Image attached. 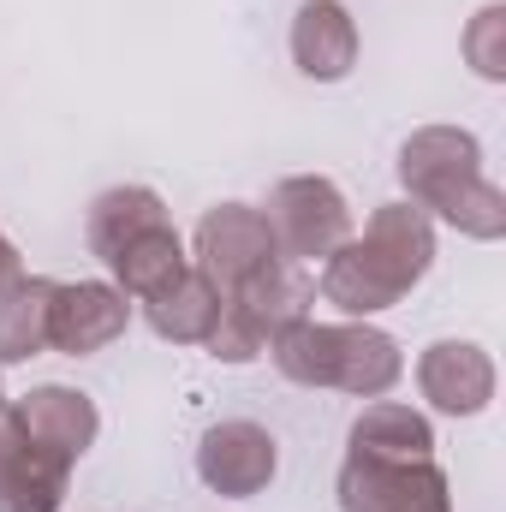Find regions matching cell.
I'll use <instances>...</instances> for the list:
<instances>
[{"label": "cell", "instance_id": "6da1fadb", "mask_svg": "<svg viewBox=\"0 0 506 512\" xmlns=\"http://www.w3.org/2000/svg\"><path fill=\"white\" fill-rule=\"evenodd\" d=\"M429 268H435V221L411 203H381L364 221V233H352L322 262V298L340 316L370 322L376 310L411 298Z\"/></svg>", "mask_w": 506, "mask_h": 512}, {"label": "cell", "instance_id": "7a4b0ae2", "mask_svg": "<svg viewBox=\"0 0 506 512\" xmlns=\"http://www.w3.org/2000/svg\"><path fill=\"white\" fill-rule=\"evenodd\" d=\"M399 185L411 209L459 227L465 239H506V191L483 173V143L465 126H423L399 143Z\"/></svg>", "mask_w": 506, "mask_h": 512}, {"label": "cell", "instance_id": "3957f363", "mask_svg": "<svg viewBox=\"0 0 506 512\" xmlns=\"http://www.w3.org/2000/svg\"><path fill=\"white\" fill-rule=\"evenodd\" d=\"M268 358L292 387H334V393H352V399H381L405 376L399 340L376 322H352V316L346 322L304 316L268 346Z\"/></svg>", "mask_w": 506, "mask_h": 512}, {"label": "cell", "instance_id": "277c9868", "mask_svg": "<svg viewBox=\"0 0 506 512\" xmlns=\"http://www.w3.org/2000/svg\"><path fill=\"white\" fill-rule=\"evenodd\" d=\"M310 304H316V286L304 280V268L280 262L274 274H262V280L221 298V322L203 346H209L215 364H256L292 322L310 316Z\"/></svg>", "mask_w": 506, "mask_h": 512}, {"label": "cell", "instance_id": "5b68a950", "mask_svg": "<svg viewBox=\"0 0 506 512\" xmlns=\"http://www.w3.org/2000/svg\"><path fill=\"white\" fill-rule=\"evenodd\" d=\"M262 221H268L280 256L298 262V268H304V262H328V256L352 239V203H346V191H340L334 179H322V173H292V179H280V185L268 191V203H262Z\"/></svg>", "mask_w": 506, "mask_h": 512}, {"label": "cell", "instance_id": "8992f818", "mask_svg": "<svg viewBox=\"0 0 506 512\" xmlns=\"http://www.w3.org/2000/svg\"><path fill=\"white\" fill-rule=\"evenodd\" d=\"M286 256L274 245V233H268V221H262V209L251 203H215L203 221H197V256H191V268L227 298V292H239V286H251L262 274H274Z\"/></svg>", "mask_w": 506, "mask_h": 512}, {"label": "cell", "instance_id": "52a82bcc", "mask_svg": "<svg viewBox=\"0 0 506 512\" xmlns=\"http://www.w3.org/2000/svg\"><path fill=\"white\" fill-rule=\"evenodd\" d=\"M340 512H453L447 471L435 459H358L340 465Z\"/></svg>", "mask_w": 506, "mask_h": 512}, {"label": "cell", "instance_id": "ba28073f", "mask_svg": "<svg viewBox=\"0 0 506 512\" xmlns=\"http://www.w3.org/2000/svg\"><path fill=\"white\" fill-rule=\"evenodd\" d=\"M280 471V447L274 435L251 423V417H227V423H209L203 441H197V477L209 495H227V501H251L274 483Z\"/></svg>", "mask_w": 506, "mask_h": 512}, {"label": "cell", "instance_id": "9c48e42d", "mask_svg": "<svg viewBox=\"0 0 506 512\" xmlns=\"http://www.w3.org/2000/svg\"><path fill=\"white\" fill-rule=\"evenodd\" d=\"M12 417H18L24 441H30L36 453L60 459L66 471H72V465L96 447V435H102L96 399L78 393V387H60V382H42V387H30L24 399H12Z\"/></svg>", "mask_w": 506, "mask_h": 512}, {"label": "cell", "instance_id": "30bf717a", "mask_svg": "<svg viewBox=\"0 0 506 512\" xmlns=\"http://www.w3.org/2000/svg\"><path fill=\"white\" fill-rule=\"evenodd\" d=\"M131 322V298L114 280H72L54 292V328H48V352L66 358H96L108 352Z\"/></svg>", "mask_w": 506, "mask_h": 512}, {"label": "cell", "instance_id": "8fae6325", "mask_svg": "<svg viewBox=\"0 0 506 512\" xmlns=\"http://www.w3.org/2000/svg\"><path fill=\"white\" fill-rule=\"evenodd\" d=\"M417 387L447 417H477L495 399V358L471 340H435L417 358Z\"/></svg>", "mask_w": 506, "mask_h": 512}, {"label": "cell", "instance_id": "7c38bea8", "mask_svg": "<svg viewBox=\"0 0 506 512\" xmlns=\"http://www.w3.org/2000/svg\"><path fill=\"white\" fill-rule=\"evenodd\" d=\"M286 42H292V66L310 84H340L358 66V18L340 0H298Z\"/></svg>", "mask_w": 506, "mask_h": 512}, {"label": "cell", "instance_id": "4fadbf2b", "mask_svg": "<svg viewBox=\"0 0 506 512\" xmlns=\"http://www.w3.org/2000/svg\"><path fill=\"white\" fill-rule=\"evenodd\" d=\"M346 447L358 459H435V429H429L423 411H411L399 399H370L352 417Z\"/></svg>", "mask_w": 506, "mask_h": 512}, {"label": "cell", "instance_id": "5bb4252c", "mask_svg": "<svg viewBox=\"0 0 506 512\" xmlns=\"http://www.w3.org/2000/svg\"><path fill=\"white\" fill-rule=\"evenodd\" d=\"M54 292H60V280H42V274H18L0 292V364H30L48 352Z\"/></svg>", "mask_w": 506, "mask_h": 512}, {"label": "cell", "instance_id": "9a60e30c", "mask_svg": "<svg viewBox=\"0 0 506 512\" xmlns=\"http://www.w3.org/2000/svg\"><path fill=\"white\" fill-rule=\"evenodd\" d=\"M161 221H173L167 203H161V191H149V185H108V191L90 203V215H84L90 256L108 262L120 245H131L137 233H149V227H161Z\"/></svg>", "mask_w": 506, "mask_h": 512}, {"label": "cell", "instance_id": "2e32d148", "mask_svg": "<svg viewBox=\"0 0 506 512\" xmlns=\"http://www.w3.org/2000/svg\"><path fill=\"white\" fill-rule=\"evenodd\" d=\"M143 322H149L161 340H173V346H203V340L215 334V322H221V292H215L197 268H185L167 292L143 298Z\"/></svg>", "mask_w": 506, "mask_h": 512}, {"label": "cell", "instance_id": "e0dca14e", "mask_svg": "<svg viewBox=\"0 0 506 512\" xmlns=\"http://www.w3.org/2000/svg\"><path fill=\"white\" fill-rule=\"evenodd\" d=\"M66 465L48 453H24L6 477H0V512H60L66 507Z\"/></svg>", "mask_w": 506, "mask_h": 512}, {"label": "cell", "instance_id": "ac0fdd59", "mask_svg": "<svg viewBox=\"0 0 506 512\" xmlns=\"http://www.w3.org/2000/svg\"><path fill=\"white\" fill-rule=\"evenodd\" d=\"M506 6H483L477 18H471V30H465V54H471V66H477V78H489V84H501L506 78Z\"/></svg>", "mask_w": 506, "mask_h": 512}, {"label": "cell", "instance_id": "d6986e66", "mask_svg": "<svg viewBox=\"0 0 506 512\" xmlns=\"http://www.w3.org/2000/svg\"><path fill=\"white\" fill-rule=\"evenodd\" d=\"M30 453V441H24V429H18V417H12V405H0V477L18 465Z\"/></svg>", "mask_w": 506, "mask_h": 512}, {"label": "cell", "instance_id": "ffe728a7", "mask_svg": "<svg viewBox=\"0 0 506 512\" xmlns=\"http://www.w3.org/2000/svg\"><path fill=\"white\" fill-rule=\"evenodd\" d=\"M18 274H24V262H18V245H12V239L0 233V292H6V286H12Z\"/></svg>", "mask_w": 506, "mask_h": 512}, {"label": "cell", "instance_id": "44dd1931", "mask_svg": "<svg viewBox=\"0 0 506 512\" xmlns=\"http://www.w3.org/2000/svg\"><path fill=\"white\" fill-rule=\"evenodd\" d=\"M0 405H6V393H0Z\"/></svg>", "mask_w": 506, "mask_h": 512}]
</instances>
